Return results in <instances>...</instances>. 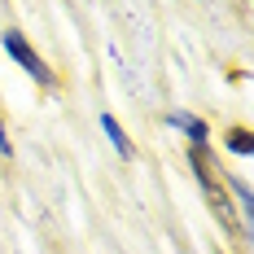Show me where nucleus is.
Returning a JSON list of instances; mask_svg holds the SVG:
<instances>
[{
    "label": "nucleus",
    "instance_id": "f257e3e1",
    "mask_svg": "<svg viewBox=\"0 0 254 254\" xmlns=\"http://www.w3.org/2000/svg\"><path fill=\"white\" fill-rule=\"evenodd\" d=\"M4 49L13 53V62H18V66H22L26 75L35 79V83H49V88H53V70L44 66V62H40V53L26 44V35H22V31H4Z\"/></svg>",
    "mask_w": 254,
    "mask_h": 254
},
{
    "label": "nucleus",
    "instance_id": "f03ea898",
    "mask_svg": "<svg viewBox=\"0 0 254 254\" xmlns=\"http://www.w3.org/2000/svg\"><path fill=\"white\" fill-rule=\"evenodd\" d=\"M101 127H105V136H110V145L119 149V158H136V149H131V140H127V131L119 127L114 114H101Z\"/></svg>",
    "mask_w": 254,
    "mask_h": 254
},
{
    "label": "nucleus",
    "instance_id": "7ed1b4c3",
    "mask_svg": "<svg viewBox=\"0 0 254 254\" xmlns=\"http://www.w3.org/2000/svg\"><path fill=\"white\" fill-rule=\"evenodd\" d=\"M171 127H180V131H184V136H189V140H193V145H206V123L202 119H193V114H171Z\"/></svg>",
    "mask_w": 254,
    "mask_h": 254
},
{
    "label": "nucleus",
    "instance_id": "20e7f679",
    "mask_svg": "<svg viewBox=\"0 0 254 254\" xmlns=\"http://www.w3.org/2000/svg\"><path fill=\"white\" fill-rule=\"evenodd\" d=\"M228 149H232V153H241V158H250V153H254V136L246 131V127H237V131L228 136Z\"/></svg>",
    "mask_w": 254,
    "mask_h": 254
},
{
    "label": "nucleus",
    "instance_id": "39448f33",
    "mask_svg": "<svg viewBox=\"0 0 254 254\" xmlns=\"http://www.w3.org/2000/svg\"><path fill=\"white\" fill-rule=\"evenodd\" d=\"M0 153H9V136H4V119H0Z\"/></svg>",
    "mask_w": 254,
    "mask_h": 254
}]
</instances>
